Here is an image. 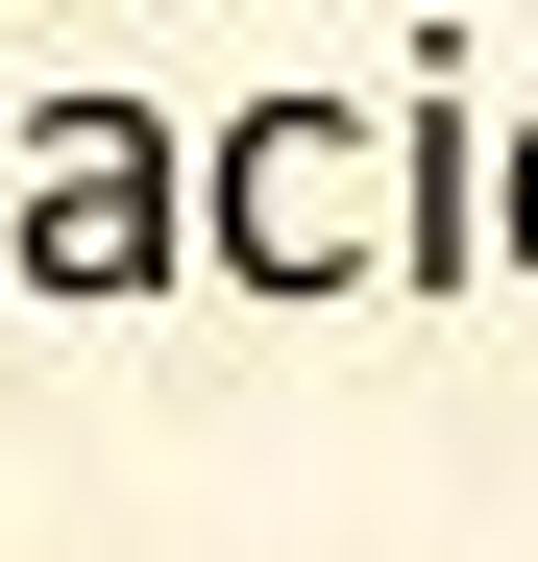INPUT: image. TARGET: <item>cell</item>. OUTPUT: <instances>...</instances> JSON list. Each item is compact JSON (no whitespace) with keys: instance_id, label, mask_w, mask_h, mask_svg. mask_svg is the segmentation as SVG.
Here are the masks:
<instances>
[{"instance_id":"6da1fadb","label":"cell","mask_w":538,"mask_h":562,"mask_svg":"<svg viewBox=\"0 0 538 562\" xmlns=\"http://www.w3.org/2000/svg\"><path fill=\"white\" fill-rule=\"evenodd\" d=\"M197 221H221L245 294H392V245H368L392 221V99H245Z\"/></svg>"},{"instance_id":"7a4b0ae2","label":"cell","mask_w":538,"mask_h":562,"mask_svg":"<svg viewBox=\"0 0 538 562\" xmlns=\"http://www.w3.org/2000/svg\"><path fill=\"white\" fill-rule=\"evenodd\" d=\"M25 147H49V196H25V294H147L171 221H197L171 123H147V99H25Z\"/></svg>"},{"instance_id":"3957f363","label":"cell","mask_w":538,"mask_h":562,"mask_svg":"<svg viewBox=\"0 0 538 562\" xmlns=\"http://www.w3.org/2000/svg\"><path fill=\"white\" fill-rule=\"evenodd\" d=\"M490 245H514V269H538V123H514V147H490Z\"/></svg>"}]
</instances>
